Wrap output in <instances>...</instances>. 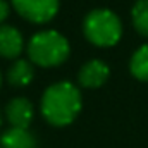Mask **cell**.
I'll return each instance as SVG.
<instances>
[{
    "label": "cell",
    "instance_id": "3",
    "mask_svg": "<svg viewBox=\"0 0 148 148\" xmlns=\"http://www.w3.org/2000/svg\"><path fill=\"white\" fill-rule=\"evenodd\" d=\"M84 36L97 47H114L122 36V24L115 12L109 9L91 10L83 23Z\"/></svg>",
    "mask_w": 148,
    "mask_h": 148
},
{
    "label": "cell",
    "instance_id": "13",
    "mask_svg": "<svg viewBox=\"0 0 148 148\" xmlns=\"http://www.w3.org/2000/svg\"><path fill=\"white\" fill-rule=\"evenodd\" d=\"M2 122H3V115H2V112H0V126H2Z\"/></svg>",
    "mask_w": 148,
    "mask_h": 148
},
{
    "label": "cell",
    "instance_id": "1",
    "mask_svg": "<svg viewBox=\"0 0 148 148\" xmlns=\"http://www.w3.org/2000/svg\"><path fill=\"white\" fill-rule=\"evenodd\" d=\"M81 93L69 81L48 86L41 97V114L52 126H67L81 112Z\"/></svg>",
    "mask_w": 148,
    "mask_h": 148
},
{
    "label": "cell",
    "instance_id": "11",
    "mask_svg": "<svg viewBox=\"0 0 148 148\" xmlns=\"http://www.w3.org/2000/svg\"><path fill=\"white\" fill-rule=\"evenodd\" d=\"M131 19L134 29L141 35L148 38V0H138L133 5L131 10Z\"/></svg>",
    "mask_w": 148,
    "mask_h": 148
},
{
    "label": "cell",
    "instance_id": "8",
    "mask_svg": "<svg viewBox=\"0 0 148 148\" xmlns=\"http://www.w3.org/2000/svg\"><path fill=\"white\" fill-rule=\"evenodd\" d=\"M0 148H38V145L28 129L10 127L0 136Z\"/></svg>",
    "mask_w": 148,
    "mask_h": 148
},
{
    "label": "cell",
    "instance_id": "6",
    "mask_svg": "<svg viewBox=\"0 0 148 148\" xmlns=\"http://www.w3.org/2000/svg\"><path fill=\"white\" fill-rule=\"evenodd\" d=\"M109 66L103 60L93 59L81 67V71L77 73V81L84 88H98L109 79Z\"/></svg>",
    "mask_w": 148,
    "mask_h": 148
},
{
    "label": "cell",
    "instance_id": "5",
    "mask_svg": "<svg viewBox=\"0 0 148 148\" xmlns=\"http://www.w3.org/2000/svg\"><path fill=\"white\" fill-rule=\"evenodd\" d=\"M33 117H35V109L28 98L23 97L12 98L5 107V119L10 124V127L28 129L29 124L33 122Z\"/></svg>",
    "mask_w": 148,
    "mask_h": 148
},
{
    "label": "cell",
    "instance_id": "4",
    "mask_svg": "<svg viewBox=\"0 0 148 148\" xmlns=\"http://www.w3.org/2000/svg\"><path fill=\"white\" fill-rule=\"evenodd\" d=\"M60 0H12L16 12L36 24L52 21L59 12Z\"/></svg>",
    "mask_w": 148,
    "mask_h": 148
},
{
    "label": "cell",
    "instance_id": "14",
    "mask_svg": "<svg viewBox=\"0 0 148 148\" xmlns=\"http://www.w3.org/2000/svg\"><path fill=\"white\" fill-rule=\"evenodd\" d=\"M0 86H2V74H0Z\"/></svg>",
    "mask_w": 148,
    "mask_h": 148
},
{
    "label": "cell",
    "instance_id": "7",
    "mask_svg": "<svg viewBox=\"0 0 148 148\" xmlns=\"http://www.w3.org/2000/svg\"><path fill=\"white\" fill-rule=\"evenodd\" d=\"M24 38L21 31L14 26L2 24L0 26V57L3 59H16L23 53Z\"/></svg>",
    "mask_w": 148,
    "mask_h": 148
},
{
    "label": "cell",
    "instance_id": "2",
    "mask_svg": "<svg viewBox=\"0 0 148 148\" xmlns=\"http://www.w3.org/2000/svg\"><path fill=\"white\" fill-rule=\"evenodd\" d=\"M71 52L69 41L64 35L53 29L40 31L28 43V55L33 64L40 67H55L67 60Z\"/></svg>",
    "mask_w": 148,
    "mask_h": 148
},
{
    "label": "cell",
    "instance_id": "10",
    "mask_svg": "<svg viewBox=\"0 0 148 148\" xmlns=\"http://www.w3.org/2000/svg\"><path fill=\"white\" fill-rule=\"evenodd\" d=\"M131 74L140 79V81H148V43L141 45L131 57L129 62Z\"/></svg>",
    "mask_w": 148,
    "mask_h": 148
},
{
    "label": "cell",
    "instance_id": "9",
    "mask_svg": "<svg viewBox=\"0 0 148 148\" xmlns=\"http://www.w3.org/2000/svg\"><path fill=\"white\" fill-rule=\"evenodd\" d=\"M35 77V67H33V62L29 60H16L9 71H7V81L12 84V86H17V88H23V86H28Z\"/></svg>",
    "mask_w": 148,
    "mask_h": 148
},
{
    "label": "cell",
    "instance_id": "12",
    "mask_svg": "<svg viewBox=\"0 0 148 148\" xmlns=\"http://www.w3.org/2000/svg\"><path fill=\"white\" fill-rule=\"evenodd\" d=\"M9 12H10V7H9V3H7L5 0H0V26H2V23L7 19Z\"/></svg>",
    "mask_w": 148,
    "mask_h": 148
}]
</instances>
